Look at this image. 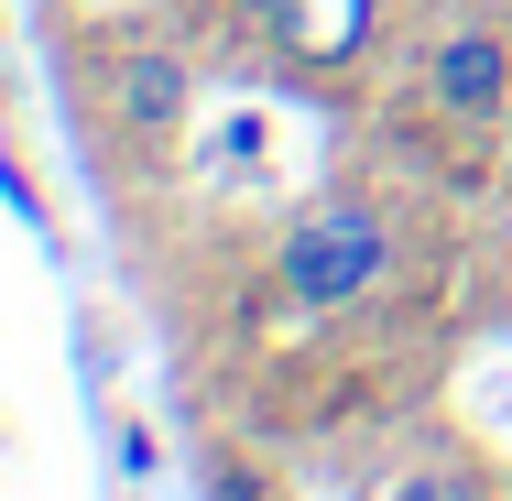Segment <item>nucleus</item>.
Listing matches in <instances>:
<instances>
[{"label":"nucleus","mask_w":512,"mask_h":501,"mask_svg":"<svg viewBox=\"0 0 512 501\" xmlns=\"http://www.w3.org/2000/svg\"><path fill=\"white\" fill-rule=\"evenodd\" d=\"M393 273H404V218L371 186H316L273 229V295L295 316H360Z\"/></svg>","instance_id":"nucleus-1"},{"label":"nucleus","mask_w":512,"mask_h":501,"mask_svg":"<svg viewBox=\"0 0 512 501\" xmlns=\"http://www.w3.org/2000/svg\"><path fill=\"white\" fill-rule=\"evenodd\" d=\"M77 77H88L99 131H120L131 153H175L186 120H197V55L164 22H99L88 55H77Z\"/></svg>","instance_id":"nucleus-2"},{"label":"nucleus","mask_w":512,"mask_h":501,"mask_svg":"<svg viewBox=\"0 0 512 501\" xmlns=\"http://www.w3.org/2000/svg\"><path fill=\"white\" fill-rule=\"evenodd\" d=\"M414 99L458 142H491L512 120V22L502 11H436L414 44Z\"/></svg>","instance_id":"nucleus-3"},{"label":"nucleus","mask_w":512,"mask_h":501,"mask_svg":"<svg viewBox=\"0 0 512 501\" xmlns=\"http://www.w3.org/2000/svg\"><path fill=\"white\" fill-rule=\"evenodd\" d=\"M371 501H502V480H491L480 458L425 447V458H404V469H382V480H371Z\"/></svg>","instance_id":"nucleus-4"},{"label":"nucleus","mask_w":512,"mask_h":501,"mask_svg":"<svg viewBox=\"0 0 512 501\" xmlns=\"http://www.w3.org/2000/svg\"><path fill=\"white\" fill-rule=\"evenodd\" d=\"M218 11H229V22H273V0H218Z\"/></svg>","instance_id":"nucleus-5"},{"label":"nucleus","mask_w":512,"mask_h":501,"mask_svg":"<svg viewBox=\"0 0 512 501\" xmlns=\"http://www.w3.org/2000/svg\"><path fill=\"white\" fill-rule=\"evenodd\" d=\"M502 327H512V295H502Z\"/></svg>","instance_id":"nucleus-6"}]
</instances>
